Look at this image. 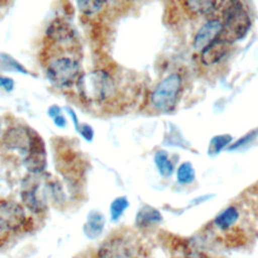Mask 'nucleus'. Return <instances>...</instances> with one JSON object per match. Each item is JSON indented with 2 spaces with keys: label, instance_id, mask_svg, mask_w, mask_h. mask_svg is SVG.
Returning <instances> with one entry per match:
<instances>
[{
  "label": "nucleus",
  "instance_id": "nucleus-16",
  "mask_svg": "<svg viewBox=\"0 0 258 258\" xmlns=\"http://www.w3.org/2000/svg\"><path fill=\"white\" fill-rule=\"evenodd\" d=\"M161 220L162 216L159 211L151 207H144L142 210L139 211L136 218V222L140 227H148L152 224L159 223Z\"/></svg>",
  "mask_w": 258,
  "mask_h": 258
},
{
  "label": "nucleus",
  "instance_id": "nucleus-24",
  "mask_svg": "<svg viewBox=\"0 0 258 258\" xmlns=\"http://www.w3.org/2000/svg\"><path fill=\"white\" fill-rule=\"evenodd\" d=\"M78 131L80 132V134H81L85 139H87V140H89V141L92 140L93 137H94V130H93V128H92L91 126L87 125V124L81 125Z\"/></svg>",
  "mask_w": 258,
  "mask_h": 258
},
{
  "label": "nucleus",
  "instance_id": "nucleus-15",
  "mask_svg": "<svg viewBox=\"0 0 258 258\" xmlns=\"http://www.w3.org/2000/svg\"><path fill=\"white\" fill-rule=\"evenodd\" d=\"M154 163L158 172L163 177H169L174 172V164L164 150H159L154 154Z\"/></svg>",
  "mask_w": 258,
  "mask_h": 258
},
{
  "label": "nucleus",
  "instance_id": "nucleus-3",
  "mask_svg": "<svg viewBox=\"0 0 258 258\" xmlns=\"http://www.w3.org/2000/svg\"><path fill=\"white\" fill-rule=\"evenodd\" d=\"M221 19L224 23L222 38L231 44L243 38L250 26V16L241 0H223L221 5Z\"/></svg>",
  "mask_w": 258,
  "mask_h": 258
},
{
  "label": "nucleus",
  "instance_id": "nucleus-6",
  "mask_svg": "<svg viewBox=\"0 0 258 258\" xmlns=\"http://www.w3.org/2000/svg\"><path fill=\"white\" fill-rule=\"evenodd\" d=\"M37 136V133L28 127L13 126L8 128L3 134V143L7 148L16 150L25 157Z\"/></svg>",
  "mask_w": 258,
  "mask_h": 258
},
{
  "label": "nucleus",
  "instance_id": "nucleus-20",
  "mask_svg": "<svg viewBox=\"0 0 258 258\" xmlns=\"http://www.w3.org/2000/svg\"><path fill=\"white\" fill-rule=\"evenodd\" d=\"M92 217H89L87 224L85 225V231L89 237L95 238L103 230L104 218L101 214L95 212L91 213Z\"/></svg>",
  "mask_w": 258,
  "mask_h": 258
},
{
  "label": "nucleus",
  "instance_id": "nucleus-26",
  "mask_svg": "<svg viewBox=\"0 0 258 258\" xmlns=\"http://www.w3.org/2000/svg\"><path fill=\"white\" fill-rule=\"evenodd\" d=\"M47 113H48V115H49L51 118H54V117H56L57 115H59V114L61 113V111H60V108H59L57 105H51V106L48 108Z\"/></svg>",
  "mask_w": 258,
  "mask_h": 258
},
{
  "label": "nucleus",
  "instance_id": "nucleus-7",
  "mask_svg": "<svg viewBox=\"0 0 258 258\" xmlns=\"http://www.w3.org/2000/svg\"><path fill=\"white\" fill-rule=\"evenodd\" d=\"M224 23L221 17L209 18L204 24L200 26L194 35L192 48L195 51L201 53L209 45L217 41L223 36Z\"/></svg>",
  "mask_w": 258,
  "mask_h": 258
},
{
  "label": "nucleus",
  "instance_id": "nucleus-2",
  "mask_svg": "<svg viewBox=\"0 0 258 258\" xmlns=\"http://www.w3.org/2000/svg\"><path fill=\"white\" fill-rule=\"evenodd\" d=\"M47 81L56 89L73 90L81 75V47L44 46L40 56Z\"/></svg>",
  "mask_w": 258,
  "mask_h": 258
},
{
  "label": "nucleus",
  "instance_id": "nucleus-14",
  "mask_svg": "<svg viewBox=\"0 0 258 258\" xmlns=\"http://www.w3.org/2000/svg\"><path fill=\"white\" fill-rule=\"evenodd\" d=\"M80 14L87 18L99 16L107 8L109 0H76Z\"/></svg>",
  "mask_w": 258,
  "mask_h": 258
},
{
  "label": "nucleus",
  "instance_id": "nucleus-4",
  "mask_svg": "<svg viewBox=\"0 0 258 258\" xmlns=\"http://www.w3.org/2000/svg\"><path fill=\"white\" fill-rule=\"evenodd\" d=\"M182 88V76L177 72L168 74L151 91L149 105L154 111L159 113L172 112L178 104Z\"/></svg>",
  "mask_w": 258,
  "mask_h": 258
},
{
  "label": "nucleus",
  "instance_id": "nucleus-9",
  "mask_svg": "<svg viewBox=\"0 0 258 258\" xmlns=\"http://www.w3.org/2000/svg\"><path fill=\"white\" fill-rule=\"evenodd\" d=\"M136 247L131 239L115 236L103 243L99 249V258H136Z\"/></svg>",
  "mask_w": 258,
  "mask_h": 258
},
{
  "label": "nucleus",
  "instance_id": "nucleus-27",
  "mask_svg": "<svg viewBox=\"0 0 258 258\" xmlns=\"http://www.w3.org/2000/svg\"><path fill=\"white\" fill-rule=\"evenodd\" d=\"M2 134V129H1V124H0V135Z\"/></svg>",
  "mask_w": 258,
  "mask_h": 258
},
{
  "label": "nucleus",
  "instance_id": "nucleus-23",
  "mask_svg": "<svg viewBox=\"0 0 258 258\" xmlns=\"http://www.w3.org/2000/svg\"><path fill=\"white\" fill-rule=\"evenodd\" d=\"M0 88L5 90L6 92H11L14 89L13 79L0 74Z\"/></svg>",
  "mask_w": 258,
  "mask_h": 258
},
{
  "label": "nucleus",
  "instance_id": "nucleus-11",
  "mask_svg": "<svg viewBox=\"0 0 258 258\" xmlns=\"http://www.w3.org/2000/svg\"><path fill=\"white\" fill-rule=\"evenodd\" d=\"M230 42L221 37L200 53L201 61L205 66L217 64L222 58L226 56L230 48Z\"/></svg>",
  "mask_w": 258,
  "mask_h": 258
},
{
  "label": "nucleus",
  "instance_id": "nucleus-12",
  "mask_svg": "<svg viewBox=\"0 0 258 258\" xmlns=\"http://www.w3.org/2000/svg\"><path fill=\"white\" fill-rule=\"evenodd\" d=\"M223 0H182L184 9L191 15H208L220 8Z\"/></svg>",
  "mask_w": 258,
  "mask_h": 258
},
{
  "label": "nucleus",
  "instance_id": "nucleus-25",
  "mask_svg": "<svg viewBox=\"0 0 258 258\" xmlns=\"http://www.w3.org/2000/svg\"><path fill=\"white\" fill-rule=\"evenodd\" d=\"M53 123L58 127V128H63L67 125V119L62 114L57 115L56 117L53 118Z\"/></svg>",
  "mask_w": 258,
  "mask_h": 258
},
{
  "label": "nucleus",
  "instance_id": "nucleus-17",
  "mask_svg": "<svg viewBox=\"0 0 258 258\" xmlns=\"http://www.w3.org/2000/svg\"><path fill=\"white\" fill-rule=\"evenodd\" d=\"M196 179V169L191 162L183 161L176 169V180L180 184H189Z\"/></svg>",
  "mask_w": 258,
  "mask_h": 258
},
{
  "label": "nucleus",
  "instance_id": "nucleus-13",
  "mask_svg": "<svg viewBox=\"0 0 258 258\" xmlns=\"http://www.w3.org/2000/svg\"><path fill=\"white\" fill-rule=\"evenodd\" d=\"M240 219V211L236 206H228L222 210L213 220L214 226L221 230L227 231L233 228Z\"/></svg>",
  "mask_w": 258,
  "mask_h": 258
},
{
  "label": "nucleus",
  "instance_id": "nucleus-22",
  "mask_svg": "<svg viewBox=\"0 0 258 258\" xmlns=\"http://www.w3.org/2000/svg\"><path fill=\"white\" fill-rule=\"evenodd\" d=\"M128 207V201L125 197L117 198L111 205V217L113 220H117Z\"/></svg>",
  "mask_w": 258,
  "mask_h": 258
},
{
  "label": "nucleus",
  "instance_id": "nucleus-8",
  "mask_svg": "<svg viewBox=\"0 0 258 258\" xmlns=\"http://www.w3.org/2000/svg\"><path fill=\"white\" fill-rule=\"evenodd\" d=\"M27 218L23 208L10 201L0 202V231L14 232L25 227Z\"/></svg>",
  "mask_w": 258,
  "mask_h": 258
},
{
  "label": "nucleus",
  "instance_id": "nucleus-1",
  "mask_svg": "<svg viewBox=\"0 0 258 258\" xmlns=\"http://www.w3.org/2000/svg\"><path fill=\"white\" fill-rule=\"evenodd\" d=\"M125 90L117 74L107 68H95L84 72L73 89L85 106L103 109L122 106Z\"/></svg>",
  "mask_w": 258,
  "mask_h": 258
},
{
  "label": "nucleus",
  "instance_id": "nucleus-19",
  "mask_svg": "<svg viewBox=\"0 0 258 258\" xmlns=\"http://www.w3.org/2000/svg\"><path fill=\"white\" fill-rule=\"evenodd\" d=\"M233 138L229 134H221L214 136L210 143H209V154L210 155H217L225 148H228L231 145Z\"/></svg>",
  "mask_w": 258,
  "mask_h": 258
},
{
  "label": "nucleus",
  "instance_id": "nucleus-10",
  "mask_svg": "<svg viewBox=\"0 0 258 258\" xmlns=\"http://www.w3.org/2000/svg\"><path fill=\"white\" fill-rule=\"evenodd\" d=\"M23 204L33 212H41L46 208L45 195L41 192L38 182L33 180L28 181V184L23 186L21 191Z\"/></svg>",
  "mask_w": 258,
  "mask_h": 258
},
{
  "label": "nucleus",
  "instance_id": "nucleus-18",
  "mask_svg": "<svg viewBox=\"0 0 258 258\" xmlns=\"http://www.w3.org/2000/svg\"><path fill=\"white\" fill-rule=\"evenodd\" d=\"M0 72H14L27 75V70L15 58L7 53L0 52Z\"/></svg>",
  "mask_w": 258,
  "mask_h": 258
},
{
  "label": "nucleus",
  "instance_id": "nucleus-21",
  "mask_svg": "<svg viewBox=\"0 0 258 258\" xmlns=\"http://www.w3.org/2000/svg\"><path fill=\"white\" fill-rule=\"evenodd\" d=\"M257 136H258V130H252L251 132H248L244 136H241L234 143H232L228 147V150L233 151V150H238V149L244 148V147L250 145L256 139Z\"/></svg>",
  "mask_w": 258,
  "mask_h": 258
},
{
  "label": "nucleus",
  "instance_id": "nucleus-5",
  "mask_svg": "<svg viewBox=\"0 0 258 258\" xmlns=\"http://www.w3.org/2000/svg\"><path fill=\"white\" fill-rule=\"evenodd\" d=\"M44 46L53 47H80V42L76 31L70 23L54 19L48 25L43 40Z\"/></svg>",
  "mask_w": 258,
  "mask_h": 258
}]
</instances>
